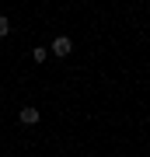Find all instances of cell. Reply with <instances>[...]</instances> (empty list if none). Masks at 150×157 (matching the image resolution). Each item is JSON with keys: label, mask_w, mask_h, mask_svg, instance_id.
I'll return each instance as SVG.
<instances>
[{"label": "cell", "mask_w": 150, "mask_h": 157, "mask_svg": "<svg viewBox=\"0 0 150 157\" xmlns=\"http://www.w3.org/2000/svg\"><path fill=\"white\" fill-rule=\"evenodd\" d=\"M70 49H73L70 39H56V42H52V52H56V56H70Z\"/></svg>", "instance_id": "cell-1"}, {"label": "cell", "mask_w": 150, "mask_h": 157, "mask_svg": "<svg viewBox=\"0 0 150 157\" xmlns=\"http://www.w3.org/2000/svg\"><path fill=\"white\" fill-rule=\"evenodd\" d=\"M21 122H39V108H21Z\"/></svg>", "instance_id": "cell-2"}, {"label": "cell", "mask_w": 150, "mask_h": 157, "mask_svg": "<svg viewBox=\"0 0 150 157\" xmlns=\"http://www.w3.org/2000/svg\"><path fill=\"white\" fill-rule=\"evenodd\" d=\"M7 32H11V21H7V17H0V39H4Z\"/></svg>", "instance_id": "cell-3"}]
</instances>
